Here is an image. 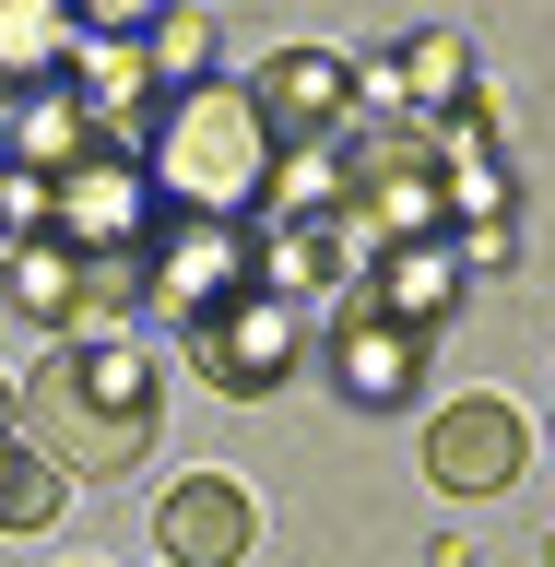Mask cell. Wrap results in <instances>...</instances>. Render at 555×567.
<instances>
[{
    "label": "cell",
    "instance_id": "6da1fadb",
    "mask_svg": "<svg viewBox=\"0 0 555 567\" xmlns=\"http://www.w3.org/2000/svg\"><path fill=\"white\" fill-rule=\"evenodd\" d=\"M154 437H166V379L131 331L48 343V367L24 379V450L60 485H119V473L154 461Z\"/></svg>",
    "mask_w": 555,
    "mask_h": 567
},
{
    "label": "cell",
    "instance_id": "7a4b0ae2",
    "mask_svg": "<svg viewBox=\"0 0 555 567\" xmlns=\"http://www.w3.org/2000/svg\"><path fill=\"white\" fill-rule=\"evenodd\" d=\"M273 131H260V106H248V83H189V95H154V118H142V189H154V213H177V225H260L273 213Z\"/></svg>",
    "mask_w": 555,
    "mask_h": 567
},
{
    "label": "cell",
    "instance_id": "3957f363",
    "mask_svg": "<svg viewBox=\"0 0 555 567\" xmlns=\"http://www.w3.org/2000/svg\"><path fill=\"white\" fill-rule=\"evenodd\" d=\"M248 284H260V225H154V248H142V308H166L177 331L213 308H237Z\"/></svg>",
    "mask_w": 555,
    "mask_h": 567
},
{
    "label": "cell",
    "instance_id": "277c9868",
    "mask_svg": "<svg viewBox=\"0 0 555 567\" xmlns=\"http://www.w3.org/2000/svg\"><path fill=\"white\" fill-rule=\"evenodd\" d=\"M189 367H202L225 402H260V390H284L296 367H308V319L284 308L273 284H248L237 308H213V319H189Z\"/></svg>",
    "mask_w": 555,
    "mask_h": 567
},
{
    "label": "cell",
    "instance_id": "5b68a950",
    "mask_svg": "<svg viewBox=\"0 0 555 567\" xmlns=\"http://www.w3.org/2000/svg\"><path fill=\"white\" fill-rule=\"evenodd\" d=\"M248 106H260L273 154H331V142L367 118V106H354V60H343V48H273V60L248 71Z\"/></svg>",
    "mask_w": 555,
    "mask_h": 567
},
{
    "label": "cell",
    "instance_id": "8992f818",
    "mask_svg": "<svg viewBox=\"0 0 555 567\" xmlns=\"http://www.w3.org/2000/svg\"><path fill=\"white\" fill-rule=\"evenodd\" d=\"M319 367H331V390H343L354 414H402L425 379V331H402V319H379L367 296H343V319L319 331Z\"/></svg>",
    "mask_w": 555,
    "mask_h": 567
},
{
    "label": "cell",
    "instance_id": "52a82bcc",
    "mask_svg": "<svg viewBox=\"0 0 555 567\" xmlns=\"http://www.w3.org/2000/svg\"><path fill=\"white\" fill-rule=\"evenodd\" d=\"M521 450H532V425L473 390V402H450V414L425 425V485L438 496H508L521 485Z\"/></svg>",
    "mask_w": 555,
    "mask_h": 567
},
{
    "label": "cell",
    "instance_id": "ba28073f",
    "mask_svg": "<svg viewBox=\"0 0 555 567\" xmlns=\"http://www.w3.org/2000/svg\"><path fill=\"white\" fill-rule=\"evenodd\" d=\"M154 544H166V567H248L260 508H248L237 473H177V485L154 496Z\"/></svg>",
    "mask_w": 555,
    "mask_h": 567
},
{
    "label": "cell",
    "instance_id": "9c48e42d",
    "mask_svg": "<svg viewBox=\"0 0 555 567\" xmlns=\"http://www.w3.org/2000/svg\"><path fill=\"white\" fill-rule=\"evenodd\" d=\"M0 308H24L35 331L83 343V331H95V260L60 248V237H12L0 248Z\"/></svg>",
    "mask_w": 555,
    "mask_h": 567
},
{
    "label": "cell",
    "instance_id": "30bf717a",
    "mask_svg": "<svg viewBox=\"0 0 555 567\" xmlns=\"http://www.w3.org/2000/svg\"><path fill=\"white\" fill-rule=\"evenodd\" d=\"M461 237H414V248H379V260H367V272H354V296H367V308L379 319H402V331H425V343H438V319L461 308Z\"/></svg>",
    "mask_w": 555,
    "mask_h": 567
},
{
    "label": "cell",
    "instance_id": "8fae6325",
    "mask_svg": "<svg viewBox=\"0 0 555 567\" xmlns=\"http://www.w3.org/2000/svg\"><path fill=\"white\" fill-rule=\"evenodd\" d=\"M71 95L95 106V131H119V118H154V71H142L131 12H119V24H83V48H71Z\"/></svg>",
    "mask_w": 555,
    "mask_h": 567
},
{
    "label": "cell",
    "instance_id": "7c38bea8",
    "mask_svg": "<svg viewBox=\"0 0 555 567\" xmlns=\"http://www.w3.org/2000/svg\"><path fill=\"white\" fill-rule=\"evenodd\" d=\"M71 48H83L71 12H48V0H0V106L71 83Z\"/></svg>",
    "mask_w": 555,
    "mask_h": 567
},
{
    "label": "cell",
    "instance_id": "4fadbf2b",
    "mask_svg": "<svg viewBox=\"0 0 555 567\" xmlns=\"http://www.w3.org/2000/svg\"><path fill=\"white\" fill-rule=\"evenodd\" d=\"M390 71H402V118H425V131H438V118H450V106L473 95V48H461L450 24L402 35V48H390Z\"/></svg>",
    "mask_w": 555,
    "mask_h": 567
},
{
    "label": "cell",
    "instance_id": "5bb4252c",
    "mask_svg": "<svg viewBox=\"0 0 555 567\" xmlns=\"http://www.w3.org/2000/svg\"><path fill=\"white\" fill-rule=\"evenodd\" d=\"M142 71H154V95H189L213 83V12H142Z\"/></svg>",
    "mask_w": 555,
    "mask_h": 567
},
{
    "label": "cell",
    "instance_id": "9a60e30c",
    "mask_svg": "<svg viewBox=\"0 0 555 567\" xmlns=\"http://www.w3.org/2000/svg\"><path fill=\"white\" fill-rule=\"evenodd\" d=\"M60 508H71V485L12 437V450H0V532H60Z\"/></svg>",
    "mask_w": 555,
    "mask_h": 567
},
{
    "label": "cell",
    "instance_id": "2e32d148",
    "mask_svg": "<svg viewBox=\"0 0 555 567\" xmlns=\"http://www.w3.org/2000/svg\"><path fill=\"white\" fill-rule=\"evenodd\" d=\"M24 437V379H0V450Z\"/></svg>",
    "mask_w": 555,
    "mask_h": 567
},
{
    "label": "cell",
    "instance_id": "e0dca14e",
    "mask_svg": "<svg viewBox=\"0 0 555 567\" xmlns=\"http://www.w3.org/2000/svg\"><path fill=\"white\" fill-rule=\"evenodd\" d=\"M544 567H555V532H544Z\"/></svg>",
    "mask_w": 555,
    "mask_h": 567
}]
</instances>
